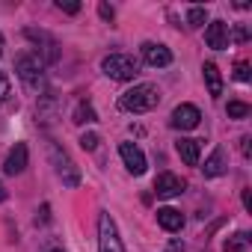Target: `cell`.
Listing matches in <instances>:
<instances>
[{"label":"cell","instance_id":"6da1fadb","mask_svg":"<svg viewBox=\"0 0 252 252\" xmlns=\"http://www.w3.org/2000/svg\"><path fill=\"white\" fill-rule=\"evenodd\" d=\"M158 104H160V89L155 83H137L134 89L122 92V98H119V107L128 113H149Z\"/></svg>","mask_w":252,"mask_h":252},{"label":"cell","instance_id":"7a4b0ae2","mask_svg":"<svg viewBox=\"0 0 252 252\" xmlns=\"http://www.w3.org/2000/svg\"><path fill=\"white\" fill-rule=\"evenodd\" d=\"M101 71H104L110 80H134L137 71H140V65H137V60L128 57V54H110V57L101 60Z\"/></svg>","mask_w":252,"mask_h":252},{"label":"cell","instance_id":"3957f363","mask_svg":"<svg viewBox=\"0 0 252 252\" xmlns=\"http://www.w3.org/2000/svg\"><path fill=\"white\" fill-rule=\"evenodd\" d=\"M98 252H125V243H122V234L116 228V220L107 211L98 217Z\"/></svg>","mask_w":252,"mask_h":252},{"label":"cell","instance_id":"277c9868","mask_svg":"<svg viewBox=\"0 0 252 252\" xmlns=\"http://www.w3.org/2000/svg\"><path fill=\"white\" fill-rule=\"evenodd\" d=\"M30 42H36V57L42 60V63H57V57H60V45H57V39L54 36H48L45 30H27L24 33Z\"/></svg>","mask_w":252,"mask_h":252},{"label":"cell","instance_id":"5b68a950","mask_svg":"<svg viewBox=\"0 0 252 252\" xmlns=\"http://www.w3.org/2000/svg\"><path fill=\"white\" fill-rule=\"evenodd\" d=\"M42 68H45V63H42L36 54H21V57L15 60V71H18V77H21L27 86H36V83L42 80Z\"/></svg>","mask_w":252,"mask_h":252},{"label":"cell","instance_id":"8992f818","mask_svg":"<svg viewBox=\"0 0 252 252\" xmlns=\"http://www.w3.org/2000/svg\"><path fill=\"white\" fill-rule=\"evenodd\" d=\"M119 155H122V160H125V166H128V172L131 175H143L146 172V155H143V149L137 146V143H119Z\"/></svg>","mask_w":252,"mask_h":252},{"label":"cell","instance_id":"52a82bcc","mask_svg":"<svg viewBox=\"0 0 252 252\" xmlns=\"http://www.w3.org/2000/svg\"><path fill=\"white\" fill-rule=\"evenodd\" d=\"M199 119H202V113H199L196 104H178V107L172 110V128H178V131H193V128H199Z\"/></svg>","mask_w":252,"mask_h":252},{"label":"cell","instance_id":"ba28073f","mask_svg":"<svg viewBox=\"0 0 252 252\" xmlns=\"http://www.w3.org/2000/svg\"><path fill=\"white\" fill-rule=\"evenodd\" d=\"M51 158H54V163H57V172H60L63 184L77 187V184H80V172H77V166L68 160V155H65V152H60L57 146H51Z\"/></svg>","mask_w":252,"mask_h":252},{"label":"cell","instance_id":"9c48e42d","mask_svg":"<svg viewBox=\"0 0 252 252\" xmlns=\"http://www.w3.org/2000/svg\"><path fill=\"white\" fill-rule=\"evenodd\" d=\"M184 178H178L175 172H160L158 175V181H155V193L160 196V199H175V196H181L184 193Z\"/></svg>","mask_w":252,"mask_h":252},{"label":"cell","instance_id":"30bf717a","mask_svg":"<svg viewBox=\"0 0 252 252\" xmlns=\"http://www.w3.org/2000/svg\"><path fill=\"white\" fill-rule=\"evenodd\" d=\"M143 60H146L152 68H166V65H172V51H169L166 45L146 42V45H143Z\"/></svg>","mask_w":252,"mask_h":252},{"label":"cell","instance_id":"8fae6325","mask_svg":"<svg viewBox=\"0 0 252 252\" xmlns=\"http://www.w3.org/2000/svg\"><path fill=\"white\" fill-rule=\"evenodd\" d=\"M24 169H27V146H24V143H15V146L9 149L6 160H3V172H6V175H21Z\"/></svg>","mask_w":252,"mask_h":252},{"label":"cell","instance_id":"7c38bea8","mask_svg":"<svg viewBox=\"0 0 252 252\" xmlns=\"http://www.w3.org/2000/svg\"><path fill=\"white\" fill-rule=\"evenodd\" d=\"M205 42L214 51H225L228 48V24L225 21H211L208 30H205Z\"/></svg>","mask_w":252,"mask_h":252},{"label":"cell","instance_id":"4fadbf2b","mask_svg":"<svg viewBox=\"0 0 252 252\" xmlns=\"http://www.w3.org/2000/svg\"><path fill=\"white\" fill-rule=\"evenodd\" d=\"M158 222L166 231H181L184 228V214L175 211V208H158Z\"/></svg>","mask_w":252,"mask_h":252},{"label":"cell","instance_id":"5bb4252c","mask_svg":"<svg viewBox=\"0 0 252 252\" xmlns=\"http://www.w3.org/2000/svg\"><path fill=\"white\" fill-rule=\"evenodd\" d=\"M175 149H178V155H181V160L187 163V166H196L199 163V155H202V149H199V140H178L175 143Z\"/></svg>","mask_w":252,"mask_h":252},{"label":"cell","instance_id":"9a60e30c","mask_svg":"<svg viewBox=\"0 0 252 252\" xmlns=\"http://www.w3.org/2000/svg\"><path fill=\"white\" fill-rule=\"evenodd\" d=\"M202 172H205V178H220V175L225 172V152H222V149H214L211 158L205 160Z\"/></svg>","mask_w":252,"mask_h":252},{"label":"cell","instance_id":"2e32d148","mask_svg":"<svg viewBox=\"0 0 252 252\" xmlns=\"http://www.w3.org/2000/svg\"><path fill=\"white\" fill-rule=\"evenodd\" d=\"M202 71H205V83H208L211 98H220V95H222V74H220V68H217L214 63H205Z\"/></svg>","mask_w":252,"mask_h":252},{"label":"cell","instance_id":"e0dca14e","mask_svg":"<svg viewBox=\"0 0 252 252\" xmlns=\"http://www.w3.org/2000/svg\"><path fill=\"white\" fill-rule=\"evenodd\" d=\"M246 249H249V234L246 231H237L222 243V252H246Z\"/></svg>","mask_w":252,"mask_h":252},{"label":"cell","instance_id":"ac0fdd59","mask_svg":"<svg viewBox=\"0 0 252 252\" xmlns=\"http://www.w3.org/2000/svg\"><path fill=\"white\" fill-rule=\"evenodd\" d=\"M98 116H95V110H92V104H86V101H80L77 107H74V122L77 125H89V122H95Z\"/></svg>","mask_w":252,"mask_h":252},{"label":"cell","instance_id":"d6986e66","mask_svg":"<svg viewBox=\"0 0 252 252\" xmlns=\"http://www.w3.org/2000/svg\"><path fill=\"white\" fill-rule=\"evenodd\" d=\"M208 21V9L205 6H190V12H187V24L190 27H202Z\"/></svg>","mask_w":252,"mask_h":252},{"label":"cell","instance_id":"ffe728a7","mask_svg":"<svg viewBox=\"0 0 252 252\" xmlns=\"http://www.w3.org/2000/svg\"><path fill=\"white\" fill-rule=\"evenodd\" d=\"M228 119H246L249 113H252V107L249 104H243V101H228Z\"/></svg>","mask_w":252,"mask_h":252},{"label":"cell","instance_id":"44dd1931","mask_svg":"<svg viewBox=\"0 0 252 252\" xmlns=\"http://www.w3.org/2000/svg\"><path fill=\"white\" fill-rule=\"evenodd\" d=\"M234 77H237L240 83H249V80H252V71H249V65H246V63H237V65H234Z\"/></svg>","mask_w":252,"mask_h":252},{"label":"cell","instance_id":"7402d4cb","mask_svg":"<svg viewBox=\"0 0 252 252\" xmlns=\"http://www.w3.org/2000/svg\"><path fill=\"white\" fill-rule=\"evenodd\" d=\"M80 149L95 152V149H98V134H83V137H80Z\"/></svg>","mask_w":252,"mask_h":252},{"label":"cell","instance_id":"603a6c76","mask_svg":"<svg viewBox=\"0 0 252 252\" xmlns=\"http://www.w3.org/2000/svg\"><path fill=\"white\" fill-rule=\"evenodd\" d=\"M9 92H12V83H9V77H6L3 71H0V104L9 98Z\"/></svg>","mask_w":252,"mask_h":252},{"label":"cell","instance_id":"cb8c5ba5","mask_svg":"<svg viewBox=\"0 0 252 252\" xmlns=\"http://www.w3.org/2000/svg\"><path fill=\"white\" fill-rule=\"evenodd\" d=\"M63 12H68V15H77L80 12V3H63V0H60V3H57Z\"/></svg>","mask_w":252,"mask_h":252},{"label":"cell","instance_id":"d4e9b609","mask_svg":"<svg viewBox=\"0 0 252 252\" xmlns=\"http://www.w3.org/2000/svg\"><path fill=\"white\" fill-rule=\"evenodd\" d=\"M98 12H101V18H113V9H110L107 3H101V6H98Z\"/></svg>","mask_w":252,"mask_h":252},{"label":"cell","instance_id":"484cf974","mask_svg":"<svg viewBox=\"0 0 252 252\" xmlns=\"http://www.w3.org/2000/svg\"><path fill=\"white\" fill-rule=\"evenodd\" d=\"M243 208L252 211V193H249V190H243Z\"/></svg>","mask_w":252,"mask_h":252},{"label":"cell","instance_id":"4316f807","mask_svg":"<svg viewBox=\"0 0 252 252\" xmlns=\"http://www.w3.org/2000/svg\"><path fill=\"white\" fill-rule=\"evenodd\" d=\"M249 39V30L246 27H237V42H246Z\"/></svg>","mask_w":252,"mask_h":252},{"label":"cell","instance_id":"83f0119b","mask_svg":"<svg viewBox=\"0 0 252 252\" xmlns=\"http://www.w3.org/2000/svg\"><path fill=\"white\" fill-rule=\"evenodd\" d=\"M6 196H9V193H6V187L0 184V202H6Z\"/></svg>","mask_w":252,"mask_h":252},{"label":"cell","instance_id":"f1b7e54d","mask_svg":"<svg viewBox=\"0 0 252 252\" xmlns=\"http://www.w3.org/2000/svg\"><path fill=\"white\" fill-rule=\"evenodd\" d=\"M0 54H3V33H0Z\"/></svg>","mask_w":252,"mask_h":252},{"label":"cell","instance_id":"f546056e","mask_svg":"<svg viewBox=\"0 0 252 252\" xmlns=\"http://www.w3.org/2000/svg\"><path fill=\"white\" fill-rule=\"evenodd\" d=\"M51 252H63V249H51Z\"/></svg>","mask_w":252,"mask_h":252}]
</instances>
